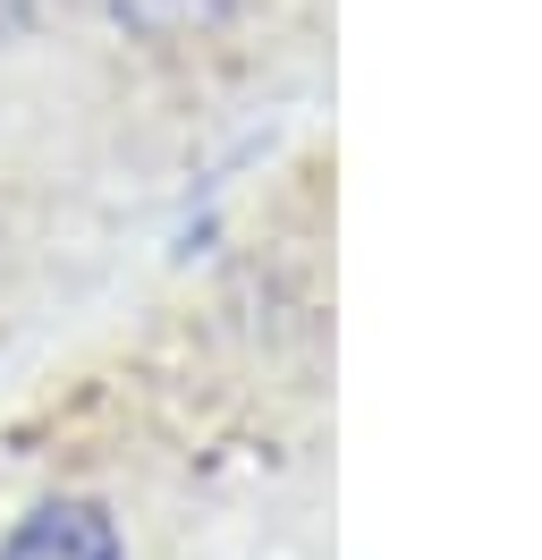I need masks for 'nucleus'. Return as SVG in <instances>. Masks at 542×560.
<instances>
[{
	"label": "nucleus",
	"instance_id": "nucleus-3",
	"mask_svg": "<svg viewBox=\"0 0 542 560\" xmlns=\"http://www.w3.org/2000/svg\"><path fill=\"white\" fill-rule=\"evenodd\" d=\"M34 9H43V0H0V43H17L34 26Z\"/></svg>",
	"mask_w": 542,
	"mask_h": 560
},
{
	"label": "nucleus",
	"instance_id": "nucleus-1",
	"mask_svg": "<svg viewBox=\"0 0 542 560\" xmlns=\"http://www.w3.org/2000/svg\"><path fill=\"white\" fill-rule=\"evenodd\" d=\"M0 560H128V552H119V518L102 501L68 492V501H43V510H26L9 526Z\"/></svg>",
	"mask_w": 542,
	"mask_h": 560
},
{
	"label": "nucleus",
	"instance_id": "nucleus-2",
	"mask_svg": "<svg viewBox=\"0 0 542 560\" xmlns=\"http://www.w3.org/2000/svg\"><path fill=\"white\" fill-rule=\"evenodd\" d=\"M94 9L136 43H196L212 26H229L237 0H94Z\"/></svg>",
	"mask_w": 542,
	"mask_h": 560
}]
</instances>
